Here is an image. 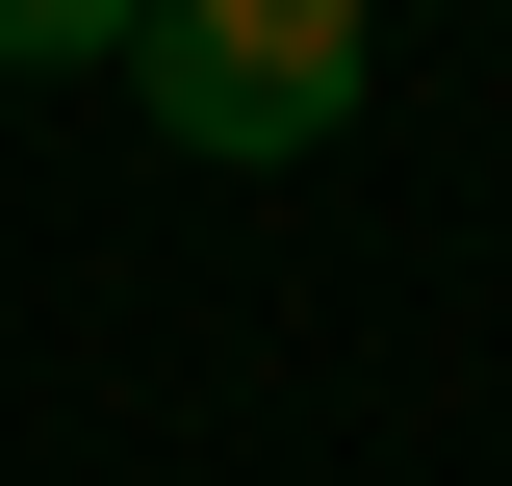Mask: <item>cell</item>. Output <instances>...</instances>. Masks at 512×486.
<instances>
[{
    "mask_svg": "<svg viewBox=\"0 0 512 486\" xmlns=\"http://www.w3.org/2000/svg\"><path fill=\"white\" fill-rule=\"evenodd\" d=\"M359 0H154L128 26V103L180 128V154H231V180H282V154H333L359 128Z\"/></svg>",
    "mask_w": 512,
    "mask_h": 486,
    "instance_id": "6da1fadb",
    "label": "cell"
}]
</instances>
